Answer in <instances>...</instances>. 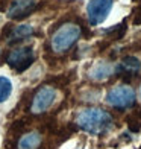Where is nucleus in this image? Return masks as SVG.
Listing matches in <instances>:
<instances>
[{
	"instance_id": "1",
	"label": "nucleus",
	"mask_w": 141,
	"mask_h": 149,
	"mask_svg": "<svg viewBox=\"0 0 141 149\" xmlns=\"http://www.w3.org/2000/svg\"><path fill=\"white\" fill-rule=\"evenodd\" d=\"M75 122L82 131L88 132L91 135L106 134L114 126V119L111 114L108 111L102 110V108H96V107L80 110L76 114Z\"/></svg>"
},
{
	"instance_id": "2",
	"label": "nucleus",
	"mask_w": 141,
	"mask_h": 149,
	"mask_svg": "<svg viewBox=\"0 0 141 149\" xmlns=\"http://www.w3.org/2000/svg\"><path fill=\"white\" fill-rule=\"evenodd\" d=\"M82 31L76 23H64L52 35V50L56 53H64L77 43Z\"/></svg>"
},
{
	"instance_id": "3",
	"label": "nucleus",
	"mask_w": 141,
	"mask_h": 149,
	"mask_svg": "<svg viewBox=\"0 0 141 149\" xmlns=\"http://www.w3.org/2000/svg\"><path fill=\"white\" fill-rule=\"evenodd\" d=\"M135 90L127 84H117L105 94V102L115 110H127L135 104Z\"/></svg>"
},
{
	"instance_id": "4",
	"label": "nucleus",
	"mask_w": 141,
	"mask_h": 149,
	"mask_svg": "<svg viewBox=\"0 0 141 149\" xmlns=\"http://www.w3.org/2000/svg\"><path fill=\"white\" fill-rule=\"evenodd\" d=\"M115 0H90L86 3V17L91 26H99L105 23V20L109 17L111 11L114 8Z\"/></svg>"
},
{
	"instance_id": "5",
	"label": "nucleus",
	"mask_w": 141,
	"mask_h": 149,
	"mask_svg": "<svg viewBox=\"0 0 141 149\" xmlns=\"http://www.w3.org/2000/svg\"><path fill=\"white\" fill-rule=\"evenodd\" d=\"M33 59H35V52L30 46H20L15 47L14 50L9 52L8 55V64L17 72H24L32 65Z\"/></svg>"
},
{
	"instance_id": "6",
	"label": "nucleus",
	"mask_w": 141,
	"mask_h": 149,
	"mask_svg": "<svg viewBox=\"0 0 141 149\" xmlns=\"http://www.w3.org/2000/svg\"><path fill=\"white\" fill-rule=\"evenodd\" d=\"M58 97V91L50 85L41 87L35 96L32 99V105H30V111L33 114H43L47 110H50L52 105L55 104V100Z\"/></svg>"
},
{
	"instance_id": "7",
	"label": "nucleus",
	"mask_w": 141,
	"mask_h": 149,
	"mask_svg": "<svg viewBox=\"0 0 141 149\" xmlns=\"http://www.w3.org/2000/svg\"><path fill=\"white\" fill-rule=\"evenodd\" d=\"M115 73V65L109 61L99 59L96 63H93V65L88 70V78L94 82H105L108 81L112 74Z\"/></svg>"
},
{
	"instance_id": "8",
	"label": "nucleus",
	"mask_w": 141,
	"mask_h": 149,
	"mask_svg": "<svg viewBox=\"0 0 141 149\" xmlns=\"http://www.w3.org/2000/svg\"><path fill=\"white\" fill-rule=\"evenodd\" d=\"M35 6H37L35 0H12V3L6 11V15L11 20H21L32 14Z\"/></svg>"
},
{
	"instance_id": "9",
	"label": "nucleus",
	"mask_w": 141,
	"mask_h": 149,
	"mask_svg": "<svg viewBox=\"0 0 141 149\" xmlns=\"http://www.w3.org/2000/svg\"><path fill=\"white\" fill-rule=\"evenodd\" d=\"M141 70V61L137 56H124L120 63L115 65V72L124 73L127 76H133Z\"/></svg>"
},
{
	"instance_id": "10",
	"label": "nucleus",
	"mask_w": 141,
	"mask_h": 149,
	"mask_svg": "<svg viewBox=\"0 0 141 149\" xmlns=\"http://www.w3.org/2000/svg\"><path fill=\"white\" fill-rule=\"evenodd\" d=\"M33 33H35V29H33V26L30 24H18V26H14V28L11 29L9 35H8V43L12 44V43H18L21 41V40H26L32 37Z\"/></svg>"
},
{
	"instance_id": "11",
	"label": "nucleus",
	"mask_w": 141,
	"mask_h": 149,
	"mask_svg": "<svg viewBox=\"0 0 141 149\" xmlns=\"http://www.w3.org/2000/svg\"><path fill=\"white\" fill-rule=\"evenodd\" d=\"M41 141H43V137L38 131H29L20 137L17 149H38Z\"/></svg>"
},
{
	"instance_id": "12",
	"label": "nucleus",
	"mask_w": 141,
	"mask_h": 149,
	"mask_svg": "<svg viewBox=\"0 0 141 149\" xmlns=\"http://www.w3.org/2000/svg\"><path fill=\"white\" fill-rule=\"evenodd\" d=\"M12 90H14V85H12V81L8 78V76H0V104L6 102L11 94H12Z\"/></svg>"
},
{
	"instance_id": "13",
	"label": "nucleus",
	"mask_w": 141,
	"mask_h": 149,
	"mask_svg": "<svg viewBox=\"0 0 141 149\" xmlns=\"http://www.w3.org/2000/svg\"><path fill=\"white\" fill-rule=\"evenodd\" d=\"M138 94H140V99H141V85H140V90H138Z\"/></svg>"
},
{
	"instance_id": "14",
	"label": "nucleus",
	"mask_w": 141,
	"mask_h": 149,
	"mask_svg": "<svg viewBox=\"0 0 141 149\" xmlns=\"http://www.w3.org/2000/svg\"><path fill=\"white\" fill-rule=\"evenodd\" d=\"M76 149H80V148H76Z\"/></svg>"
},
{
	"instance_id": "15",
	"label": "nucleus",
	"mask_w": 141,
	"mask_h": 149,
	"mask_svg": "<svg viewBox=\"0 0 141 149\" xmlns=\"http://www.w3.org/2000/svg\"><path fill=\"white\" fill-rule=\"evenodd\" d=\"M0 52H2V50H0Z\"/></svg>"
}]
</instances>
